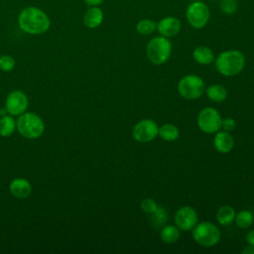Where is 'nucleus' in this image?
<instances>
[{"label": "nucleus", "mask_w": 254, "mask_h": 254, "mask_svg": "<svg viewBox=\"0 0 254 254\" xmlns=\"http://www.w3.org/2000/svg\"><path fill=\"white\" fill-rule=\"evenodd\" d=\"M175 223L180 230L190 231L197 223V213L191 206H182L175 214Z\"/></svg>", "instance_id": "9d476101"}, {"label": "nucleus", "mask_w": 254, "mask_h": 254, "mask_svg": "<svg viewBox=\"0 0 254 254\" xmlns=\"http://www.w3.org/2000/svg\"><path fill=\"white\" fill-rule=\"evenodd\" d=\"M222 118L219 112L213 107H205L200 110L197 116V125L204 133H215L221 128Z\"/></svg>", "instance_id": "0eeeda50"}, {"label": "nucleus", "mask_w": 254, "mask_h": 254, "mask_svg": "<svg viewBox=\"0 0 254 254\" xmlns=\"http://www.w3.org/2000/svg\"><path fill=\"white\" fill-rule=\"evenodd\" d=\"M18 24L20 29L27 34L41 35L50 29L51 21L49 16L42 9L29 6L19 13Z\"/></svg>", "instance_id": "f257e3e1"}, {"label": "nucleus", "mask_w": 254, "mask_h": 254, "mask_svg": "<svg viewBox=\"0 0 254 254\" xmlns=\"http://www.w3.org/2000/svg\"><path fill=\"white\" fill-rule=\"evenodd\" d=\"M104 0H84V2L89 6H98L100 5Z\"/></svg>", "instance_id": "c756f323"}, {"label": "nucleus", "mask_w": 254, "mask_h": 254, "mask_svg": "<svg viewBox=\"0 0 254 254\" xmlns=\"http://www.w3.org/2000/svg\"><path fill=\"white\" fill-rule=\"evenodd\" d=\"M194 1H197V0H194Z\"/></svg>", "instance_id": "473e14b6"}, {"label": "nucleus", "mask_w": 254, "mask_h": 254, "mask_svg": "<svg viewBox=\"0 0 254 254\" xmlns=\"http://www.w3.org/2000/svg\"><path fill=\"white\" fill-rule=\"evenodd\" d=\"M6 112H7L6 108H4V109H1V110H0V114H1V115H3V116H4V114H5Z\"/></svg>", "instance_id": "2f4dec72"}, {"label": "nucleus", "mask_w": 254, "mask_h": 254, "mask_svg": "<svg viewBox=\"0 0 254 254\" xmlns=\"http://www.w3.org/2000/svg\"><path fill=\"white\" fill-rule=\"evenodd\" d=\"M243 254H254V245H249L246 246L243 250H242Z\"/></svg>", "instance_id": "7c9ffc66"}, {"label": "nucleus", "mask_w": 254, "mask_h": 254, "mask_svg": "<svg viewBox=\"0 0 254 254\" xmlns=\"http://www.w3.org/2000/svg\"><path fill=\"white\" fill-rule=\"evenodd\" d=\"M235 126H236V123L234 121V119L228 117V118H225V119H222L221 121V128L224 130V131H227V132H230L232 130L235 129Z\"/></svg>", "instance_id": "cd10ccee"}, {"label": "nucleus", "mask_w": 254, "mask_h": 254, "mask_svg": "<svg viewBox=\"0 0 254 254\" xmlns=\"http://www.w3.org/2000/svg\"><path fill=\"white\" fill-rule=\"evenodd\" d=\"M158 32L161 36L170 38L176 36L181 30V22L176 17H166L157 24Z\"/></svg>", "instance_id": "f8f14e48"}, {"label": "nucleus", "mask_w": 254, "mask_h": 254, "mask_svg": "<svg viewBox=\"0 0 254 254\" xmlns=\"http://www.w3.org/2000/svg\"><path fill=\"white\" fill-rule=\"evenodd\" d=\"M172 53V44L166 37H155L147 45V57L155 64H165Z\"/></svg>", "instance_id": "39448f33"}, {"label": "nucleus", "mask_w": 254, "mask_h": 254, "mask_svg": "<svg viewBox=\"0 0 254 254\" xmlns=\"http://www.w3.org/2000/svg\"><path fill=\"white\" fill-rule=\"evenodd\" d=\"M150 215H151L150 221H151V223L153 224V226L155 228L161 227L168 220V212L163 206L158 205L156 210L154 212H152Z\"/></svg>", "instance_id": "4be33fe9"}, {"label": "nucleus", "mask_w": 254, "mask_h": 254, "mask_svg": "<svg viewBox=\"0 0 254 254\" xmlns=\"http://www.w3.org/2000/svg\"><path fill=\"white\" fill-rule=\"evenodd\" d=\"M10 191L17 198H26L32 192V187L30 183L23 178H17L10 184Z\"/></svg>", "instance_id": "4468645a"}, {"label": "nucleus", "mask_w": 254, "mask_h": 254, "mask_svg": "<svg viewBox=\"0 0 254 254\" xmlns=\"http://www.w3.org/2000/svg\"><path fill=\"white\" fill-rule=\"evenodd\" d=\"M206 95L214 102H221L226 98L227 91L221 84H212L206 88Z\"/></svg>", "instance_id": "a211bd4d"}, {"label": "nucleus", "mask_w": 254, "mask_h": 254, "mask_svg": "<svg viewBox=\"0 0 254 254\" xmlns=\"http://www.w3.org/2000/svg\"><path fill=\"white\" fill-rule=\"evenodd\" d=\"M235 223L241 229L250 227L253 222V215L249 210H241L235 215Z\"/></svg>", "instance_id": "5701e85b"}, {"label": "nucleus", "mask_w": 254, "mask_h": 254, "mask_svg": "<svg viewBox=\"0 0 254 254\" xmlns=\"http://www.w3.org/2000/svg\"><path fill=\"white\" fill-rule=\"evenodd\" d=\"M28 107V98L20 90L12 91L8 94L5 101V108L11 115H21Z\"/></svg>", "instance_id": "9b49d317"}, {"label": "nucleus", "mask_w": 254, "mask_h": 254, "mask_svg": "<svg viewBox=\"0 0 254 254\" xmlns=\"http://www.w3.org/2000/svg\"><path fill=\"white\" fill-rule=\"evenodd\" d=\"M157 29V24L149 19H143L136 25V30L141 35L152 34Z\"/></svg>", "instance_id": "b1692460"}, {"label": "nucleus", "mask_w": 254, "mask_h": 254, "mask_svg": "<svg viewBox=\"0 0 254 254\" xmlns=\"http://www.w3.org/2000/svg\"><path fill=\"white\" fill-rule=\"evenodd\" d=\"M158 135L165 141H175L176 139H178L180 132L179 129L177 128V126H175L174 124H164L163 126H161L159 128V132Z\"/></svg>", "instance_id": "6ab92c4d"}, {"label": "nucleus", "mask_w": 254, "mask_h": 254, "mask_svg": "<svg viewBox=\"0 0 254 254\" xmlns=\"http://www.w3.org/2000/svg\"><path fill=\"white\" fill-rule=\"evenodd\" d=\"M159 127L152 119H143L139 121L133 128L132 134L136 141L140 143H148L158 136Z\"/></svg>", "instance_id": "1a4fd4ad"}, {"label": "nucleus", "mask_w": 254, "mask_h": 254, "mask_svg": "<svg viewBox=\"0 0 254 254\" xmlns=\"http://www.w3.org/2000/svg\"><path fill=\"white\" fill-rule=\"evenodd\" d=\"M15 66V60L8 55L0 57V68L3 71H11Z\"/></svg>", "instance_id": "a878e982"}, {"label": "nucleus", "mask_w": 254, "mask_h": 254, "mask_svg": "<svg viewBox=\"0 0 254 254\" xmlns=\"http://www.w3.org/2000/svg\"><path fill=\"white\" fill-rule=\"evenodd\" d=\"M160 235L164 242L171 244V243H174L177 240H179L180 229L174 225H166L161 229Z\"/></svg>", "instance_id": "aec40b11"}, {"label": "nucleus", "mask_w": 254, "mask_h": 254, "mask_svg": "<svg viewBox=\"0 0 254 254\" xmlns=\"http://www.w3.org/2000/svg\"><path fill=\"white\" fill-rule=\"evenodd\" d=\"M103 21V12L97 6H91L84 16H83V23L89 29L97 28Z\"/></svg>", "instance_id": "2eb2a0df"}, {"label": "nucleus", "mask_w": 254, "mask_h": 254, "mask_svg": "<svg viewBox=\"0 0 254 254\" xmlns=\"http://www.w3.org/2000/svg\"><path fill=\"white\" fill-rule=\"evenodd\" d=\"M191 230L194 241L200 246L212 247L220 240V231L218 227L209 221L196 223Z\"/></svg>", "instance_id": "20e7f679"}, {"label": "nucleus", "mask_w": 254, "mask_h": 254, "mask_svg": "<svg viewBox=\"0 0 254 254\" xmlns=\"http://www.w3.org/2000/svg\"><path fill=\"white\" fill-rule=\"evenodd\" d=\"M16 127L19 133L28 139L39 138L45 129L44 122L40 116L35 113H23L16 121Z\"/></svg>", "instance_id": "7ed1b4c3"}, {"label": "nucleus", "mask_w": 254, "mask_h": 254, "mask_svg": "<svg viewBox=\"0 0 254 254\" xmlns=\"http://www.w3.org/2000/svg\"><path fill=\"white\" fill-rule=\"evenodd\" d=\"M236 212L230 205H222L216 212V219L219 224L227 226L230 225L235 218Z\"/></svg>", "instance_id": "f3484780"}, {"label": "nucleus", "mask_w": 254, "mask_h": 254, "mask_svg": "<svg viewBox=\"0 0 254 254\" xmlns=\"http://www.w3.org/2000/svg\"><path fill=\"white\" fill-rule=\"evenodd\" d=\"M246 241L249 245H254V230H251L248 232L246 236Z\"/></svg>", "instance_id": "c85d7f7f"}, {"label": "nucleus", "mask_w": 254, "mask_h": 254, "mask_svg": "<svg viewBox=\"0 0 254 254\" xmlns=\"http://www.w3.org/2000/svg\"><path fill=\"white\" fill-rule=\"evenodd\" d=\"M204 82L200 76L188 74L180 80L178 91L184 98L191 100L200 97L204 91Z\"/></svg>", "instance_id": "423d86ee"}, {"label": "nucleus", "mask_w": 254, "mask_h": 254, "mask_svg": "<svg viewBox=\"0 0 254 254\" xmlns=\"http://www.w3.org/2000/svg\"><path fill=\"white\" fill-rule=\"evenodd\" d=\"M157 207H158L157 202L152 198H145L141 202V209L148 214H151L152 212H154Z\"/></svg>", "instance_id": "bb28decb"}, {"label": "nucleus", "mask_w": 254, "mask_h": 254, "mask_svg": "<svg viewBox=\"0 0 254 254\" xmlns=\"http://www.w3.org/2000/svg\"><path fill=\"white\" fill-rule=\"evenodd\" d=\"M214 148L220 153H228L234 146V139L227 131L217 132L213 139Z\"/></svg>", "instance_id": "ddd939ff"}, {"label": "nucleus", "mask_w": 254, "mask_h": 254, "mask_svg": "<svg viewBox=\"0 0 254 254\" xmlns=\"http://www.w3.org/2000/svg\"><path fill=\"white\" fill-rule=\"evenodd\" d=\"M220 9L224 14H233L237 10V2L236 0H220Z\"/></svg>", "instance_id": "393cba45"}, {"label": "nucleus", "mask_w": 254, "mask_h": 254, "mask_svg": "<svg viewBox=\"0 0 254 254\" xmlns=\"http://www.w3.org/2000/svg\"><path fill=\"white\" fill-rule=\"evenodd\" d=\"M186 16L191 27L195 29H201L208 22L209 9L204 3L200 1H194L187 8Z\"/></svg>", "instance_id": "6e6552de"}, {"label": "nucleus", "mask_w": 254, "mask_h": 254, "mask_svg": "<svg viewBox=\"0 0 254 254\" xmlns=\"http://www.w3.org/2000/svg\"><path fill=\"white\" fill-rule=\"evenodd\" d=\"M192 57L196 63L203 65L211 64L214 60L213 52L205 46H199L195 48L192 53Z\"/></svg>", "instance_id": "dca6fc26"}, {"label": "nucleus", "mask_w": 254, "mask_h": 254, "mask_svg": "<svg viewBox=\"0 0 254 254\" xmlns=\"http://www.w3.org/2000/svg\"><path fill=\"white\" fill-rule=\"evenodd\" d=\"M16 129V121L12 116L4 115L0 119V135L8 137L13 134Z\"/></svg>", "instance_id": "412c9836"}, {"label": "nucleus", "mask_w": 254, "mask_h": 254, "mask_svg": "<svg viewBox=\"0 0 254 254\" xmlns=\"http://www.w3.org/2000/svg\"><path fill=\"white\" fill-rule=\"evenodd\" d=\"M245 65L244 55L236 50L222 52L215 61L216 69L225 76H233L242 71Z\"/></svg>", "instance_id": "f03ea898"}]
</instances>
